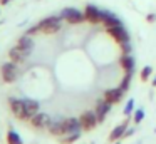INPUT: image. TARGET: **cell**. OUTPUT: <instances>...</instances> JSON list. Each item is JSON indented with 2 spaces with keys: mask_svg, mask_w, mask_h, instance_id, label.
I'll return each instance as SVG.
<instances>
[{
  "mask_svg": "<svg viewBox=\"0 0 156 144\" xmlns=\"http://www.w3.org/2000/svg\"><path fill=\"white\" fill-rule=\"evenodd\" d=\"M79 137H81V132H72V134H67L66 137H62V139H59V142L61 144H74Z\"/></svg>",
  "mask_w": 156,
  "mask_h": 144,
  "instance_id": "20",
  "label": "cell"
},
{
  "mask_svg": "<svg viewBox=\"0 0 156 144\" xmlns=\"http://www.w3.org/2000/svg\"><path fill=\"white\" fill-rule=\"evenodd\" d=\"M61 17L66 20V22L69 23H82L86 20V15L84 12H81L79 9H74V7H67V9H64L61 12Z\"/></svg>",
  "mask_w": 156,
  "mask_h": 144,
  "instance_id": "2",
  "label": "cell"
},
{
  "mask_svg": "<svg viewBox=\"0 0 156 144\" xmlns=\"http://www.w3.org/2000/svg\"><path fill=\"white\" fill-rule=\"evenodd\" d=\"M131 79H133V74L126 72V76L122 77V80H121V86H119L122 90H124V92H128L129 87H131Z\"/></svg>",
  "mask_w": 156,
  "mask_h": 144,
  "instance_id": "21",
  "label": "cell"
},
{
  "mask_svg": "<svg viewBox=\"0 0 156 144\" xmlns=\"http://www.w3.org/2000/svg\"><path fill=\"white\" fill-rule=\"evenodd\" d=\"M143 119H144V109H141V107H139V109H136V111H134V116H133V121H134L136 124H139Z\"/></svg>",
  "mask_w": 156,
  "mask_h": 144,
  "instance_id": "24",
  "label": "cell"
},
{
  "mask_svg": "<svg viewBox=\"0 0 156 144\" xmlns=\"http://www.w3.org/2000/svg\"><path fill=\"white\" fill-rule=\"evenodd\" d=\"M146 20H148L149 23L156 22V13H148V15H146Z\"/></svg>",
  "mask_w": 156,
  "mask_h": 144,
  "instance_id": "26",
  "label": "cell"
},
{
  "mask_svg": "<svg viewBox=\"0 0 156 144\" xmlns=\"http://www.w3.org/2000/svg\"><path fill=\"white\" fill-rule=\"evenodd\" d=\"M153 86H156V76L153 77Z\"/></svg>",
  "mask_w": 156,
  "mask_h": 144,
  "instance_id": "29",
  "label": "cell"
},
{
  "mask_svg": "<svg viewBox=\"0 0 156 144\" xmlns=\"http://www.w3.org/2000/svg\"><path fill=\"white\" fill-rule=\"evenodd\" d=\"M121 50H122V54H131V52H133L131 42H122V44H121Z\"/></svg>",
  "mask_w": 156,
  "mask_h": 144,
  "instance_id": "25",
  "label": "cell"
},
{
  "mask_svg": "<svg viewBox=\"0 0 156 144\" xmlns=\"http://www.w3.org/2000/svg\"><path fill=\"white\" fill-rule=\"evenodd\" d=\"M114 144H119V142H118V141H114Z\"/></svg>",
  "mask_w": 156,
  "mask_h": 144,
  "instance_id": "30",
  "label": "cell"
},
{
  "mask_svg": "<svg viewBox=\"0 0 156 144\" xmlns=\"http://www.w3.org/2000/svg\"><path fill=\"white\" fill-rule=\"evenodd\" d=\"M119 64H121V67L124 69V72H129V74L134 72L136 60H134V57H133L131 54H122L121 59H119Z\"/></svg>",
  "mask_w": 156,
  "mask_h": 144,
  "instance_id": "14",
  "label": "cell"
},
{
  "mask_svg": "<svg viewBox=\"0 0 156 144\" xmlns=\"http://www.w3.org/2000/svg\"><path fill=\"white\" fill-rule=\"evenodd\" d=\"M62 17H47V19L41 20V22L37 23V25L30 27V29L27 30L29 35H34V33H47V35H51V33H55L61 30L62 27Z\"/></svg>",
  "mask_w": 156,
  "mask_h": 144,
  "instance_id": "1",
  "label": "cell"
},
{
  "mask_svg": "<svg viewBox=\"0 0 156 144\" xmlns=\"http://www.w3.org/2000/svg\"><path fill=\"white\" fill-rule=\"evenodd\" d=\"M106 29H108V33L118 44L129 42V32L126 30V27L122 25V23H119V25H112V27H106Z\"/></svg>",
  "mask_w": 156,
  "mask_h": 144,
  "instance_id": "4",
  "label": "cell"
},
{
  "mask_svg": "<svg viewBox=\"0 0 156 144\" xmlns=\"http://www.w3.org/2000/svg\"><path fill=\"white\" fill-rule=\"evenodd\" d=\"M102 23H104L106 27H112V25H119V23H122V22H121V19H119V17L116 15L114 12H109V10H104Z\"/></svg>",
  "mask_w": 156,
  "mask_h": 144,
  "instance_id": "16",
  "label": "cell"
},
{
  "mask_svg": "<svg viewBox=\"0 0 156 144\" xmlns=\"http://www.w3.org/2000/svg\"><path fill=\"white\" fill-rule=\"evenodd\" d=\"M24 102H25V121H30L32 117L39 112L41 104L34 99H24Z\"/></svg>",
  "mask_w": 156,
  "mask_h": 144,
  "instance_id": "12",
  "label": "cell"
},
{
  "mask_svg": "<svg viewBox=\"0 0 156 144\" xmlns=\"http://www.w3.org/2000/svg\"><path fill=\"white\" fill-rule=\"evenodd\" d=\"M151 74H153L151 65H144V67L141 69V80H143V82H146V80L151 77Z\"/></svg>",
  "mask_w": 156,
  "mask_h": 144,
  "instance_id": "23",
  "label": "cell"
},
{
  "mask_svg": "<svg viewBox=\"0 0 156 144\" xmlns=\"http://www.w3.org/2000/svg\"><path fill=\"white\" fill-rule=\"evenodd\" d=\"M64 126H66V134L81 132L82 131L81 121H79L77 117H67V119H64Z\"/></svg>",
  "mask_w": 156,
  "mask_h": 144,
  "instance_id": "13",
  "label": "cell"
},
{
  "mask_svg": "<svg viewBox=\"0 0 156 144\" xmlns=\"http://www.w3.org/2000/svg\"><path fill=\"white\" fill-rule=\"evenodd\" d=\"M84 15H86V20L91 23H99L102 22V17H104V10H101L99 7L92 5V3H87L84 9Z\"/></svg>",
  "mask_w": 156,
  "mask_h": 144,
  "instance_id": "6",
  "label": "cell"
},
{
  "mask_svg": "<svg viewBox=\"0 0 156 144\" xmlns=\"http://www.w3.org/2000/svg\"><path fill=\"white\" fill-rule=\"evenodd\" d=\"M30 52L32 50H25V49H22V47L14 45L10 50H9V59H10L12 62H15V64H20L30 55Z\"/></svg>",
  "mask_w": 156,
  "mask_h": 144,
  "instance_id": "9",
  "label": "cell"
},
{
  "mask_svg": "<svg viewBox=\"0 0 156 144\" xmlns=\"http://www.w3.org/2000/svg\"><path fill=\"white\" fill-rule=\"evenodd\" d=\"M124 116H131L134 112V99H128V102L124 104V109H122Z\"/></svg>",
  "mask_w": 156,
  "mask_h": 144,
  "instance_id": "22",
  "label": "cell"
},
{
  "mask_svg": "<svg viewBox=\"0 0 156 144\" xmlns=\"http://www.w3.org/2000/svg\"><path fill=\"white\" fill-rule=\"evenodd\" d=\"M9 106H10V111L17 119L25 121V102L24 99H15V97H10L9 99Z\"/></svg>",
  "mask_w": 156,
  "mask_h": 144,
  "instance_id": "7",
  "label": "cell"
},
{
  "mask_svg": "<svg viewBox=\"0 0 156 144\" xmlns=\"http://www.w3.org/2000/svg\"><path fill=\"white\" fill-rule=\"evenodd\" d=\"M122 97H124V90H122L121 87H112V89H108L104 92V99L108 100V102H111V104L121 102Z\"/></svg>",
  "mask_w": 156,
  "mask_h": 144,
  "instance_id": "11",
  "label": "cell"
},
{
  "mask_svg": "<svg viewBox=\"0 0 156 144\" xmlns=\"http://www.w3.org/2000/svg\"><path fill=\"white\" fill-rule=\"evenodd\" d=\"M134 127H129V129H126V132H124V137H129V136H133V134H134ZM124 137H122V139H124Z\"/></svg>",
  "mask_w": 156,
  "mask_h": 144,
  "instance_id": "27",
  "label": "cell"
},
{
  "mask_svg": "<svg viewBox=\"0 0 156 144\" xmlns=\"http://www.w3.org/2000/svg\"><path fill=\"white\" fill-rule=\"evenodd\" d=\"M49 132L52 134V136L55 137H61L66 134V126H64V121H54V122H51V126L47 127Z\"/></svg>",
  "mask_w": 156,
  "mask_h": 144,
  "instance_id": "15",
  "label": "cell"
},
{
  "mask_svg": "<svg viewBox=\"0 0 156 144\" xmlns=\"http://www.w3.org/2000/svg\"><path fill=\"white\" fill-rule=\"evenodd\" d=\"M154 132H156V129H154Z\"/></svg>",
  "mask_w": 156,
  "mask_h": 144,
  "instance_id": "32",
  "label": "cell"
},
{
  "mask_svg": "<svg viewBox=\"0 0 156 144\" xmlns=\"http://www.w3.org/2000/svg\"><path fill=\"white\" fill-rule=\"evenodd\" d=\"M15 45L22 47V49H25V50H32V49H34V40H32V37L29 35V33H25V35H22L20 39L17 40Z\"/></svg>",
  "mask_w": 156,
  "mask_h": 144,
  "instance_id": "18",
  "label": "cell"
},
{
  "mask_svg": "<svg viewBox=\"0 0 156 144\" xmlns=\"http://www.w3.org/2000/svg\"><path fill=\"white\" fill-rule=\"evenodd\" d=\"M9 2H12V0H0V5H7Z\"/></svg>",
  "mask_w": 156,
  "mask_h": 144,
  "instance_id": "28",
  "label": "cell"
},
{
  "mask_svg": "<svg viewBox=\"0 0 156 144\" xmlns=\"http://www.w3.org/2000/svg\"><path fill=\"white\" fill-rule=\"evenodd\" d=\"M7 144H24L22 137L19 136V132H15L14 129H9L7 132Z\"/></svg>",
  "mask_w": 156,
  "mask_h": 144,
  "instance_id": "19",
  "label": "cell"
},
{
  "mask_svg": "<svg viewBox=\"0 0 156 144\" xmlns=\"http://www.w3.org/2000/svg\"><path fill=\"white\" fill-rule=\"evenodd\" d=\"M136 144H141V142H136Z\"/></svg>",
  "mask_w": 156,
  "mask_h": 144,
  "instance_id": "31",
  "label": "cell"
},
{
  "mask_svg": "<svg viewBox=\"0 0 156 144\" xmlns=\"http://www.w3.org/2000/svg\"><path fill=\"white\" fill-rule=\"evenodd\" d=\"M79 121H81V126L84 131H92L99 122L96 111H86V112H82L81 117H79Z\"/></svg>",
  "mask_w": 156,
  "mask_h": 144,
  "instance_id": "5",
  "label": "cell"
},
{
  "mask_svg": "<svg viewBox=\"0 0 156 144\" xmlns=\"http://www.w3.org/2000/svg\"><path fill=\"white\" fill-rule=\"evenodd\" d=\"M0 74H2V79H4V82L7 84H12L15 82V79H17L19 76V69L17 65H15V62H5L4 65L0 67Z\"/></svg>",
  "mask_w": 156,
  "mask_h": 144,
  "instance_id": "3",
  "label": "cell"
},
{
  "mask_svg": "<svg viewBox=\"0 0 156 144\" xmlns=\"http://www.w3.org/2000/svg\"><path fill=\"white\" fill-rule=\"evenodd\" d=\"M126 129H128V122L116 126L114 129L111 131V134H109V141H119V139H122V137H124Z\"/></svg>",
  "mask_w": 156,
  "mask_h": 144,
  "instance_id": "17",
  "label": "cell"
},
{
  "mask_svg": "<svg viewBox=\"0 0 156 144\" xmlns=\"http://www.w3.org/2000/svg\"><path fill=\"white\" fill-rule=\"evenodd\" d=\"M52 122L51 116L45 112H37L34 117L30 119V126L34 127V129H45V127H49Z\"/></svg>",
  "mask_w": 156,
  "mask_h": 144,
  "instance_id": "8",
  "label": "cell"
},
{
  "mask_svg": "<svg viewBox=\"0 0 156 144\" xmlns=\"http://www.w3.org/2000/svg\"><path fill=\"white\" fill-rule=\"evenodd\" d=\"M111 109H112V104H111V102H108V100H106L104 97L98 100V104H96V114H98L99 122H102V121L106 119V116H108V114L111 112Z\"/></svg>",
  "mask_w": 156,
  "mask_h": 144,
  "instance_id": "10",
  "label": "cell"
}]
</instances>
